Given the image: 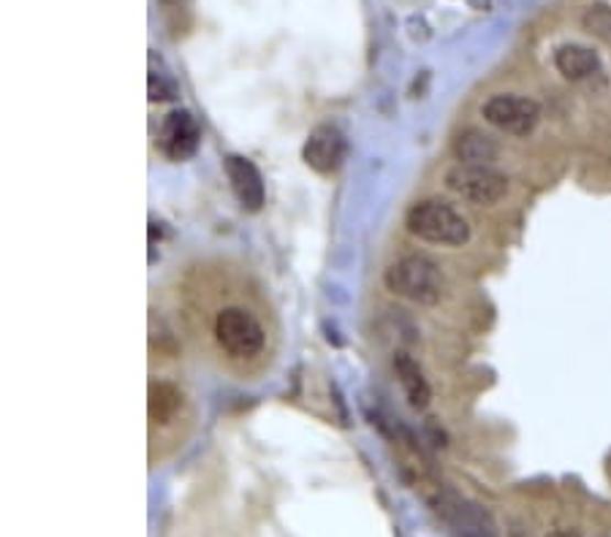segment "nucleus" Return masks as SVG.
Masks as SVG:
<instances>
[{"instance_id":"1","label":"nucleus","mask_w":611,"mask_h":537,"mask_svg":"<svg viewBox=\"0 0 611 537\" xmlns=\"http://www.w3.org/2000/svg\"><path fill=\"white\" fill-rule=\"evenodd\" d=\"M177 294L179 318L196 348L234 381H259L277 348L270 302L240 266L199 264Z\"/></svg>"},{"instance_id":"2","label":"nucleus","mask_w":611,"mask_h":537,"mask_svg":"<svg viewBox=\"0 0 611 537\" xmlns=\"http://www.w3.org/2000/svg\"><path fill=\"white\" fill-rule=\"evenodd\" d=\"M407 231L429 244H446V248H462L470 242V226L451 204L429 198L407 209Z\"/></svg>"},{"instance_id":"3","label":"nucleus","mask_w":611,"mask_h":537,"mask_svg":"<svg viewBox=\"0 0 611 537\" xmlns=\"http://www.w3.org/2000/svg\"><path fill=\"white\" fill-rule=\"evenodd\" d=\"M383 283L392 294L416 302V305H438L440 294H444L440 268L427 255H405V259L394 261L383 274Z\"/></svg>"},{"instance_id":"4","label":"nucleus","mask_w":611,"mask_h":537,"mask_svg":"<svg viewBox=\"0 0 611 537\" xmlns=\"http://www.w3.org/2000/svg\"><path fill=\"white\" fill-rule=\"evenodd\" d=\"M446 185L465 201L479 204V207H492V204L503 201L509 193V179L492 166H468L459 163L446 174Z\"/></svg>"},{"instance_id":"5","label":"nucleus","mask_w":611,"mask_h":537,"mask_svg":"<svg viewBox=\"0 0 611 537\" xmlns=\"http://www.w3.org/2000/svg\"><path fill=\"white\" fill-rule=\"evenodd\" d=\"M481 114L498 131L511 133V136H527L538 125L541 107L525 96H492L481 107Z\"/></svg>"},{"instance_id":"6","label":"nucleus","mask_w":611,"mask_h":537,"mask_svg":"<svg viewBox=\"0 0 611 537\" xmlns=\"http://www.w3.org/2000/svg\"><path fill=\"white\" fill-rule=\"evenodd\" d=\"M438 511L457 537H498L489 513L476 502L457 497V494H444L438 502Z\"/></svg>"},{"instance_id":"7","label":"nucleus","mask_w":611,"mask_h":537,"mask_svg":"<svg viewBox=\"0 0 611 537\" xmlns=\"http://www.w3.org/2000/svg\"><path fill=\"white\" fill-rule=\"evenodd\" d=\"M148 418L150 435L155 429L168 431L174 424L185 421V394L177 383L172 381H153L148 394Z\"/></svg>"},{"instance_id":"8","label":"nucleus","mask_w":611,"mask_h":537,"mask_svg":"<svg viewBox=\"0 0 611 537\" xmlns=\"http://www.w3.org/2000/svg\"><path fill=\"white\" fill-rule=\"evenodd\" d=\"M302 155H305V163L313 172L331 174L337 172V166L346 157V139L335 125H318L307 136Z\"/></svg>"},{"instance_id":"9","label":"nucleus","mask_w":611,"mask_h":537,"mask_svg":"<svg viewBox=\"0 0 611 537\" xmlns=\"http://www.w3.org/2000/svg\"><path fill=\"white\" fill-rule=\"evenodd\" d=\"M161 150L172 161H185L199 150V125H196L194 114L177 109V112L166 114V120L161 122Z\"/></svg>"},{"instance_id":"10","label":"nucleus","mask_w":611,"mask_h":537,"mask_svg":"<svg viewBox=\"0 0 611 537\" xmlns=\"http://www.w3.org/2000/svg\"><path fill=\"white\" fill-rule=\"evenodd\" d=\"M226 174H229V183L234 196L240 198V204L250 212H259L261 204H264V179H261L259 168L242 155H229L226 157Z\"/></svg>"},{"instance_id":"11","label":"nucleus","mask_w":611,"mask_h":537,"mask_svg":"<svg viewBox=\"0 0 611 537\" xmlns=\"http://www.w3.org/2000/svg\"><path fill=\"white\" fill-rule=\"evenodd\" d=\"M555 66L563 77L570 81H579L592 77V74L601 72V61H598L596 52L590 46L581 44H566L557 50L555 55Z\"/></svg>"},{"instance_id":"12","label":"nucleus","mask_w":611,"mask_h":537,"mask_svg":"<svg viewBox=\"0 0 611 537\" xmlns=\"http://www.w3.org/2000/svg\"><path fill=\"white\" fill-rule=\"evenodd\" d=\"M454 153H457L459 161L468 163V166H492V163L498 161L500 147L492 136H487V133L468 131L457 139Z\"/></svg>"},{"instance_id":"13","label":"nucleus","mask_w":611,"mask_h":537,"mask_svg":"<svg viewBox=\"0 0 611 537\" xmlns=\"http://www.w3.org/2000/svg\"><path fill=\"white\" fill-rule=\"evenodd\" d=\"M394 370H397V377H400V383H403L411 407L424 410V407L429 405V396L433 394H429V385H427V381H424L422 370H418V364L413 361V355H407V353L394 355Z\"/></svg>"},{"instance_id":"14","label":"nucleus","mask_w":611,"mask_h":537,"mask_svg":"<svg viewBox=\"0 0 611 537\" xmlns=\"http://www.w3.org/2000/svg\"><path fill=\"white\" fill-rule=\"evenodd\" d=\"M581 25H585L592 36L611 44V6H590V9L585 11V17H581Z\"/></svg>"},{"instance_id":"15","label":"nucleus","mask_w":611,"mask_h":537,"mask_svg":"<svg viewBox=\"0 0 611 537\" xmlns=\"http://www.w3.org/2000/svg\"><path fill=\"white\" fill-rule=\"evenodd\" d=\"M177 87L172 79H166L163 74H150V101H168L174 98Z\"/></svg>"}]
</instances>
